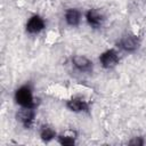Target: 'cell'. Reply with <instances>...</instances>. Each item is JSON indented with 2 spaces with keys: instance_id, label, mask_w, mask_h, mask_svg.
Wrapping results in <instances>:
<instances>
[{
  "instance_id": "1",
  "label": "cell",
  "mask_w": 146,
  "mask_h": 146,
  "mask_svg": "<svg viewBox=\"0 0 146 146\" xmlns=\"http://www.w3.org/2000/svg\"><path fill=\"white\" fill-rule=\"evenodd\" d=\"M15 99H16L17 104H19L22 107H30V108L35 107L32 91L29 86H23L19 89H17V91L15 94Z\"/></svg>"
},
{
  "instance_id": "2",
  "label": "cell",
  "mask_w": 146,
  "mask_h": 146,
  "mask_svg": "<svg viewBox=\"0 0 146 146\" xmlns=\"http://www.w3.org/2000/svg\"><path fill=\"white\" fill-rule=\"evenodd\" d=\"M119 46L125 51H135L139 47V39L133 34H125L120 39Z\"/></svg>"
},
{
  "instance_id": "3",
  "label": "cell",
  "mask_w": 146,
  "mask_h": 146,
  "mask_svg": "<svg viewBox=\"0 0 146 146\" xmlns=\"http://www.w3.org/2000/svg\"><path fill=\"white\" fill-rule=\"evenodd\" d=\"M99 60H100L103 67L112 68V67H114L119 63V56H117L115 50L110 49V50H107V51H105V52H103L100 55Z\"/></svg>"
},
{
  "instance_id": "4",
  "label": "cell",
  "mask_w": 146,
  "mask_h": 146,
  "mask_svg": "<svg viewBox=\"0 0 146 146\" xmlns=\"http://www.w3.org/2000/svg\"><path fill=\"white\" fill-rule=\"evenodd\" d=\"M43 27H44V22L39 15L32 16L26 24V31L29 33H33V34L39 33L40 31L43 30Z\"/></svg>"
},
{
  "instance_id": "5",
  "label": "cell",
  "mask_w": 146,
  "mask_h": 146,
  "mask_svg": "<svg viewBox=\"0 0 146 146\" xmlns=\"http://www.w3.org/2000/svg\"><path fill=\"white\" fill-rule=\"evenodd\" d=\"M86 17H87V21H88L89 25H91L95 29L96 27H100L102 24H103V22H104L103 14L99 10H97V9H90L87 13Z\"/></svg>"
},
{
  "instance_id": "6",
  "label": "cell",
  "mask_w": 146,
  "mask_h": 146,
  "mask_svg": "<svg viewBox=\"0 0 146 146\" xmlns=\"http://www.w3.org/2000/svg\"><path fill=\"white\" fill-rule=\"evenodd\" d=\"M18 119L23 123L25 128H31L33 119H34V111L30 107H23V110L18 113Z\"/></svg>"
},
{
  "instance_id": "7",
  "label": "cell",
  "mask_w": 146,
  "mask_h": 146,
  "mask_svg": "<svg viewBox=\"0 0 146 146\" xmlns=\"http://www.w3.org/2000/svg\"><path fill=\"white\" fill-rule=\"evenodd\" d=\"M72 62L73 65L82 72H89L91 70V62L83 56H74L72 58Z\"/></svg>"
},
{
  "instance_id": "8",
  "label": "cell",
  "mask_w": 146,
  "mask_h": 146,
  "mask_svg": "<svg viewBox=\"0 0 146 146\" xmlns=\"http://www.w3.org/2000/svg\"><path fill=\"white\" fill-rule=\"evenodd\" d=\"M67 107L73 111V112H82V111H88V104L80 98H73L67 102Z\"/></svg>"
},
{
  "instance_id": "9",
  "label": "cell",
  "mask_w": 146,
  "mask_h": 146,
  "mask_svg": "<svg viewBox=\"0 0 146 146\" xmlns=\"http://www.w3.org/2000/svg\"><path fill=\"white\" fill-rule=\"evenodd\" d=\"M65 19H66V23L71 26L79 25V23H80V13H79V10L73 9V8L68 9L65 14Z\"/></svg>"
},
{
  "instance_id": "10",
  "label": "cell",
  "mask_w": 146,
  "mask_h": 146,
  "mask_svg": "<svg viewBox=\"0 0 146 146\" xmlns=\"http://www.w3.org/2000/svg\"><path fill=\"white\" fill-rule=\"evenodd\" d=\"M68 135H62L59 137V143L62 145H65V146H71V145H74L75 143V132L74 131H67Z\"/></svg>"
},
{
  "instance_id": "11",
  "label": "cell",
  "mask_w": 146,
  "mask_h": 146,
  "mask_svg": "<svg viewBox=\"0 0 146 146\" xmlns=\"http://www.w3.org/2000/svg\"><path fill=\"white\" fill-rule=\"evenodd\" d=\"M40 135H41V138H42L44 141H49V140H51V139L56 136L54 129L50 128L49 125H43V127L41 128Z\"/></svg>"
},
{
  "instance_id": "12",
  "label": "cell",
  "mask_w": 146,
  "mask_h": 146,
  "mask_svg": "<svg viewBox=\"0 0 146 146\" xmlns=\"http://www.w3.org/2000/svg\"><path fill=\"white\" fill-rule=\"evenodd\" d=\"M129 144H130V145H143V144H144V140H143L140 137H136V138L132 139Z\"/></svg>"
}]
</instances>
